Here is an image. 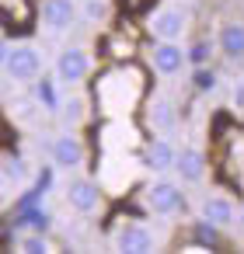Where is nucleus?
Here are the masks:
<instances>
[{
    "instance_id": "obj_1",
    "label": "nucleus",
    "mask_w": 244,
    "mask_h": 254,
    "mask_svg": "<svg viewBox=\"0 0 244 254\" xmlns=\"http://www.w3.org/2000/svg\"><path fill=\"white\" fill-rule=\"evenodd\" d=\"M4 70L11 80H39L42 73V53L32 46V42H18V46H7V56H4Z\"/></svg>"
},
{
    "instance_id": "obj_2",
    "label": "nucleus",
    "mask_w": 244,
    "mask_h": 254,
    "mask_svg": "<svg viewBox=\"0 0 244 254\" xmlns=\"http://www.w3.org/2000/svg\"><path fill=\"white\" fill-rule=\"evenodd\" d=\"M143 198H147V209H150V212H157V216H174V212H181V205H185L181 188H178L174 181H167V178L150 181Z\"/></svg>"
},
{
    "instance_id": "obj_3",
    "label": "nucleus",
    "mask_w": 244,
    "mask_h": 254,
    "mask_svg": "<svg viewBox=\"0 0 244 254\" xmlns=\"http://www.w3.org/2000/svg\"><path fill=\"white\" fill-rule=\"evenodd\" d=\"M91 73V53L84 46H67L56 56V80L60 84H81Z\"/></svg>"
},
{
    "instance_id": "obj_4",
    "label": "nucleus",
    "mask_w": 244,
    "mask_h": 254,
    "mask_svg": "<svg viewBox=\"0 0 244 254\" xmlns=\"http://www.w3.org/2000/svg\"><path fill=\"white\" fill-rule=\"evenodd\" d=\"M150 32H154V39H161V42H178V39L188 32V11H185V7H161V11L150 18Z\"/></svg>"
},
{
    "instance_id": "obj_5",
    "label": "nucleus",
    "mask_w": 244,
    "mask_h": 254,
    "mask_svg": "<svg viewBox=\"0 0 244 254\" xmlns=\"http://www.w3.org/2000/svg\"><path fill=\"white\" fill-rule=\"evenodd\" d=\"M49 160H53V167H60V171H74V167H81V160H84V143L67 129V132L53 136V143H49Z\"/></svg>"
},
{
    "instance_id": "obj_6",
    "label": "nucleus",
    "mask_w": 244,
    "mask_h": 254,
    "mask_svg": "<svg viewBox=\"0 0 244 254\" xmlns=\"http://www.w3.org/2000/svg\"><path fill=\"white\" fill-rule=\"evenodd\" d=\"M154 247H157V237H154V230L143 226V223H126V226L115 233V251H122V254H147V251H154Z\"/></svg>"
},
{
    "instance_id": "obj_7",
    "label": "nucleus",
    "mask_w": 244,
    "mask_h": 254,
    "mask_svg": "<svg viewBox=\"0 0 244 254\" xmlns=\"http://www.w3.org/2000/svg\"><path fill=\"white\" fill-rule=\"evenodd\" d=\"M150 63H154V70L161 73V77H178L181 70H185V49L178 46V42H154V49H150Z\"/></svg>"
},
{
    "instance_id": "obj_8",
    "label": "nucleus",
    "mask_w": 244,
    "mask_h": 254,
    "mask_svg": "<svg viewBox=\"0 0 244 254\" xmlns=\"http://www.w3.org/2000/svg\"><path fill=\"white\" fill-rule=\"evenodd\" d=\"M67 205H70L74 212H81V216L98 212V205H101L98 185L87 181V178H70V185H67Z\"/></svg>"
},
{
    "instance_id": "obj_9",
    "label": "nucleus",
    "mask_w": 244,
    "mask_h": 254,
    "mask_svg": "<svg viewBox=\"0 0 244 254\" xmlns=\"http://www.w3.org/2000/svg\"><path fill=\"white\" fill-rule=\"evenodd\" d=\"M171 171H174L185 185H199V181L206 178V153L195 150V146H181V150H174Z\"/></svg>"
},
{
    "instance_id": "obj_10",
    "label": "nucleus",
    "mask_w": 244,
    "mask_h": 254,
    "mask_svg": "<svg viewBox=\"0 0 244 254\" xmlns=\"http://www.w3.org/2000/svg\"><path fill=\"white\" fill-rule=\"evenodd\" d=\"M237 202L230 198V195H209V198H202V205H199V216L209 223V226H234L237 223Z\"/></svg>"
},
{
    "instance_id": "obj_11",
    "label": "nucleus",
    "mask_w": 244,
    "mask_h": 254,
    "mask_svg": "<svg viewBox=\"0 0 244 254\" xmlns=\"http://www.w3.org/2000/svg\"><path fill=\"white\" fill-rule=\"evenodd\" d=\"M74 21H77L74 0H42V25L49 32H67Z\"/></svg>"
},
{
    "instance_id": "obj_12",
    "label": "nucleus",
    "mask_w": 244,
    "mask_h": 254,
    "mask_svg": "<svg viewBox=\"0 0 244 254\" xmlns=\"http://www.w3.org/2000/svg\"><path fill=\"white\" fill-rule=\"evenodd\" d=\"M174 143L167 139V136H161V139H154V143H147V150H143V167L147 171H154V174H164V171H171V164H174Z\"/></svg>"
},
{
    "instance_id": "obj_13",
    "label": "nucleus",
    "mask_w": 244,
    "mask_h": 254,
    "mask_svg": "<svg viewBox=\"0 0 244 254\" xmlns=\"http://www.w3.org/2000/svg\"><path fill=\"white\" fill-rule=\"evenodd\" d=\"M220 56H227L230 63H241V56H244V32H241L237 21L220 28Z\"/></svg>"
},
{
    "instance_id": "obj_14",
    "label": "nucleus",
    "mask_w": 244,
    "mask_h": 254,
    "mask_svg": "<svg viewBox=\"0 0 244 254\" xmlns=\"http://www.w3.org/2000/svg\"><path fill=\"white\" fill-rule=\"evenodd\" d=\"M56 112H60V122H63L67 129H77V126H84V119H87V101H84L81 94H70L67 101L56 105Z\"/></svg>"
},
{
    "instance_id": "obj_15",
    "label": "nucleus",
    "mask_w": 244,
    "mask_h": 254,
    "mask_svg": "<svg viewBox=\"0 0 244 254\" xmlns=\"http://www.w3.org/2000/svg\"><path fill=\"white\" fill-rule=\"evenodd\" d=\"M154 126L164 129V132H171V129L178 126V115H174V105H171V101H157V105H154Z\"/></svg>"
},
{
    "instance_id": "obj_16",
    "label": "nucleus",
    "mask_w": 244,
    "mask_h": 254,
    "mask_svg": "<svg viewBox=\"0 0 244 254\" xmlns=\"http://www.w3.org/2000/svg\"><path fill=\"white\" fill-rule=\"evenodd\" d=\"M213 87H216V73H213L206 63L195 66V70H192V91H195V94H209Z\"/></svg>"
},
{
    "instance_id": "obj_17",
    "label": "nucleus",
    "mask_w": 244,
    "mask_h": 254,
    "mask_svg": "<svg viewBox=\"0 0 244 254\" xmlns=\"http://www.w3.org/2000/svg\"><path fill=\"white\" fill-rule=\"evenodd\" d=\"M35 91H39V101H42V108H46V112H56V105H60L56 80H53V77H42V80L35 84Z\"/></svg>"
},
{
    "instance_id": "obj_18",
    "label": "nucleus",
    "mask_w": 244,
    "mask_h": 254,
    "mask_svg": "<svg viewBox=\"0 0 244 254\" xmlns=\"http://www.w3.org/2000/svg\"><path fill=\"white\" fill-rule=\"evenodd\" d=\"M81 11H84L87 21H108L112 4H108V0H81Z\"/></svg>"
},
{
    "instance_id": "obj_19",
    "label": "nucleus",
    "mask_w": 244,
    "mask_h": 254,
    "mask_svg": "<svg viewBox=\"0 0 244 254\" xmlns=\"http://www.w3.org/2000/svg\"><path fill=\"white\" fill-rule=\"evenodd\" d=\"M18 247H21V251H28V254H46V251H53V247H49V240H46L42 233H25Z\"/></svg>"
},
{
    "instance_id": "obj_20",
    "label": "nucleus",
    "mask_w": 244,
    "mask_h": 254,
    "mask_svg": "<svg viewBox=\"0 0 244 254\" xmlns=\"http://www.w3.org/2000/svg\"><path fill=\"white\" fill-rule=\"evenodd\" d=\"M209 49H213V46H209V42H195V46H192V49H185V60H192V63H195V66H202V63H206V60H209Z\"/></svg>"
},
{
    "instance_id": "obj_21",
    "label": "nucleus",
    "mask_w": 244,
    "mask_h": 254,
    "mask_svg": "<svg viewBox=\"0 0 244 254\" xmlns=\"http://www.w3.org/2000/svg\"><path fill=\"white\" fill-rule=\"evenodd\" d=\"M4 56H7V39L0 35V66H4Z\"/></svg>"
},
{
    "instance_id": "obj_22",
    "label": "nucleus",
    "mask_w": 244,
    "mask_h": 254,
    "mask_svg": "<svg viewBox=\"0 0 244 254\" xmlns=\"http://www.w3.org/2000/svg\"><path fill=\"white\" fill-rule=\"evenodd\" d=\"M4 202H7V198H4V188H0V209H4Z\"/></svg>"
}]
</instances>
